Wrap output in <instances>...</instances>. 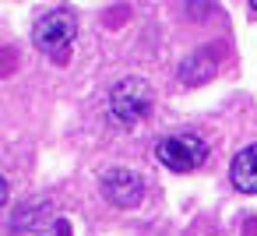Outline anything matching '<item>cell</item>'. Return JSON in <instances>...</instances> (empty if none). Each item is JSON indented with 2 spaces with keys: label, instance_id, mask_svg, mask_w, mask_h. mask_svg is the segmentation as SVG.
<instances>
[{
  "label": "cell",
  "instance_id": "1",
  "mask_svg": "<svg viewBox=\"0 0 257 236\" xmlns=\"http://www.w3.org/2000/svg\"><path fill=\"white\" fill-rule=\"evenodd\" d=\"M152 102H155L152 85H148L145 78H134V74H131V78H120V81L109 88L106 116H109L113 127L131 131V127H138V124L152 113Z\"/></svg>",
  "mask_w": 257,
  "mask_h": 236
},
{
  "label": "cell",
  "instance_id": "2",
  "mask_svg": "<svg viewBox=\"0 0 257 236\" xmlns=\"http://www.w3.org/2000/svg\"><path fill=\"white\" fill-rule=\"evenodd\" d=\"M78 39V18L67 11V8H57V11H46L36 25H32V43L39 53H46L50 60L64 64L71 57V46Z\"/></svg>",
  "mask_w": 257,
  "mask_h": 236
},
{
  "label": "cell",
  "instance_id": "3",
  "mask_svg": "<svg viewBox=\"0 0 257 236\" xmlns=\"http://www.w3.org/2000/svg\"><path fill=\"white\" fill-rule=\"evenodd\" d=\"M155 159L166 169H173V173H190V169H197L208 159V145L197 134H187V131L183 134H169V138H162L155 145Z\"/></svg>",
  "mask_w": 257,
  "mask_h": 236
},
{
  "label": "cell",
  "instance_id": "4",
  "mask_svg": "<svg viewBox=\"0 0 257 236\" xmlns=\"http://www.w3.org/2000/svg\"><path fill=\"white\" fill-rule=\"evenodd\" d=\"M99 187H102V197L109 204H116V208H134L145 197V180L134 169H123V166L106 169L102 180H99Z\"/></svg>",
  "mask_w": 257,
  "mask_h": 236
},
{
  "label": "cell",
  "instance_id": "5",
  "mask_svg": "<svg viewBox=\"0 0 257 236\" xmlns=\"http://www.w3.org/2000/svg\"><path fill=\"white\" fill-rule=\"evenodd\" d=\"M50 225H53V204L46 197H32V201L11 208V215H8V229H15V232H43Z\"/></svg>",
  "mask_w": 257,
  "mask_h": 236
},
{
  "label": "cell",
  "instance_id": "6",
  "mask_svg": "<svg viewBox=\"0 0 257 236\" xmlns=\"http://www.w3.org/2000/svg\"><path fill=\"white\" fill-rule=\"evenodd\" d=\"M215 71H218V43H211V46L190 53V57L180 64V81H183V85H204L208 78H215Z\"/></svg>",
  "mask_w": 257,
  "mask_h": 236
},
{
  "label": "cell",
  "instance_id": "7",
  "mask_svg": "<svg viewBox=\"0 0 257 236\" xmlns=\"http://www.w3.org/2000/svg\"><path fill=\"white\" fill-rule=\"evenodd\" d=\"M229 180L236 190L243 194H257V141L246 145L243 152H236L232 166H229Z\"/></svg>",
  "mask_w": 257,
  "mask_h": 236
},
{
  "label": "cell",
  "instance_id": "8",
  "mask_svg": "<svg viewBox=\"0 0 257 236\" xmlns=\"http://www.w3.org/2000/svg\"><path fill=\"white\" fill-rule=\"evenodd\" d=\"M57 232H60V236H71V229H67V222H64V218H57Z\"/></svg>",
  "mask_w": 257,
  "mask_h": 236
},
{
  "label": "cell",
  "instance_id": "9",
  "mask_svg": "<svg viewBox=\"0 0 257 236\" xmlns=\"http://www.w3.org/2000/svg\"><path fill=\"white\" fill-rule=\"evenodd\" d=\"M250 15H257V0H250Z\"/></svg>",
  "mask_w": 257,
  "mask_h": 236
}]
</instances>
